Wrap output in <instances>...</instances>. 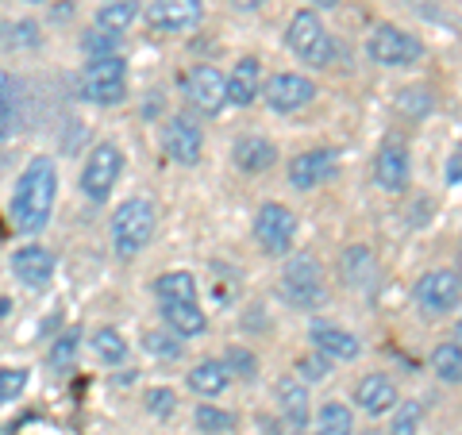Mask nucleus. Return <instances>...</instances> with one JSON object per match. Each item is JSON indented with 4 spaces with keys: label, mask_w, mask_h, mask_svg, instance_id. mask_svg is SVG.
Returning a JSON list of instances; mask_svg holds the SVG:
<instances>
[{
    "label": "nucleus",
    "mask_w": 462,
    "mask_h": 435,
    "mask_svg": "<svg viewBox=\"0 0 462 435\" xmlns=\"http://www.w3.org/2000/svg\"><path fill=\"white\" fill-rule=\"evenodd\" d=\"M355 401L366 416H385L389 409H397V385L385 378V374H370V378L358 382Z\"/></svg>",
    "instance_id": "obj_19"
},
{
    "label": "nucleus",
    "mask_w": 462,
    "mask_h": 435,
    "mask_svg": "<svg viewBox=\"0 0 462 435\" xmlns=\"http://www.w3.org/2000/svg\"><path fill=\"white\" fill-rule=\"evenodd\" d=\"M200 16H205V5H200V0H151V8H147V23L158 35L193 32L200 23Z\"/></svg>",
    "instance_id": "obj_10"
},
{
    "label": "nucleus",
    "mask_w": 462,
    "mask_h": 435,
    "mask_svg": "<svg viewBox=\"0 0 462 435\" xmlns=\"http://www.w3.org/2000/svg\"><path fill=\"white\" fill-rule=\"evenodd\" d=\"M12 273H16L20 285L42 289L54 278V255L47 246H20V251L12 255Z\"/></svg>",
    "instance_id": "obj_17"
},
{
    "label": "nucleus",
    "mask_w": 462,
    "mask_h": 435,
    "mask_svg": "<svg viewBox=\"0 0 462 435\" xmlns=\"http://www.w3.org/2000/svg\"><path fill=\"white\" fill-rule=\"evenodd\" d=\"M120 173H124L120 147H112V143H100V147H93V154L85 158L81 193L89 197V200H108V193L116 190V181H120Z\"/></svg>",
    "instance_id": "obj_7"
},
{
    "label": "nucleus",
    "mask_w": 462,
    "mask_h": 435,
    "mask_svg": "<svg viewBox=\"0 0 462 435\" xmlns=\"http://www.w3.org/2000/svg\"><path fill=\"white\" fill-rule=\"evenodd\" d=\"M54 193H58V170L47 154L32 158L23 166V173L16 178V193H12V227L23 231V236H35V231L47 227L51 208H54Z\"/></svg>",
    "instance_id": "obj_1"
},
{
    "label": "nucleus",
    "mask_w": 462,
    "mask_h": 435,
    "mask_svg": "<svg viewBox=\"0 0 462 435\" xmlns=\"http://www.w3.org/2000/svg\"><path fill=\"white\" fill-rule=\"evenodd\" d=\"M258 93H263V66H258V58H239L227 78V100L247 108L258 100Z\"/></svg>",
    "instance_id": "obj_18"
},
{
    "label": "nucleus",
    "mask_w": 462,
    "mask_h": 435,
    "mask_svg": "<svg viewBox=\"0 0 462 435\" xmlns=\"http://www.w3.org/2000/svg\"><path fill=\"white\" fill-rule=\"evenodd\" d=\"M312 5H320V8H336L339 0H312Z\"/></svg>",
    "instance_id": "obj_43"
},
{
    "label": "nucleus",
    "mask_w": 462,
    "mask_h": 435,
    "mask_svg": "<svg viewBox=\"0 0 462 435\" xmlns=\"http://www.w3.org/2000/svg\"><path fill=\"white\" fill-rule=\"evenodd\" d=\"M154 239V205L143 197H132L124 205H116L112 212V246L120 258H135L139 251H147V243Z\"/></svg>",
    "instance_id": "obj_2"
},
{
    "label": "nucleus",
    "mask_w": 462,
    "mask_h": 435,
    "mask_svg": "<svg viewBox=\"0 0 462 435\" xmlns=\"http://www.w3.org/2000/svg\"><path fill=\"white\" fill-rule=\"evenodd\" d=\"M162 147L178 166H197L200 151H205V135H200V127L189 116H173L162 127Z\"/></svg>",
    "instance_id": "obj_14"
},
{
    "label": "nucleus",
    "mask_w": 462,
    "mask_h": 435,
    "mask_svg": "<svg viewBox=\"0 0 462 435\" xmlns=\"http://www.w3.org/2000/svg\"><path fill=\"white\" fill-rule=\"evenodd\" d=\"M282 297L293 304V309H320V304L328 301L324 273H320V266H316L312 255H293V258L285 263Z\"/></svg>",
    "instance_id": "obj_5"
},
{
    "label": "nucleus",
    "mask_w": 462,
    "mask_h": 435,
    "mask_svg": "<svg viewBox=\"0 0 462 435\" xmlns=\"http://www.w3.org/2000/svg\"><path fill=\"white\" fill-rule=\"evenodd\" d=\"M173 409H178V397H173V389H166V385H154V389H147V412L151 416H173Z\"/></svg>",
    "instance_id": "obj_35"
},
{
    "label": "nucleus",
    "mask_w": 462,
    "mask_h": 435,
    "mask_svg": "<svg viewBox=\"0 0 462 435\" xmlns=\"http://www.w3.org/2000/svg\"><path fill=\"white\" fill-rule=\"evenodd\" d=\"M343 273L351 285H366L374 278V258L366 255V246H351V251L343 255Z\"/></svg>",
    "instance_id": "obj_29"
},
{
    "label": "nucleus",
    "mask_w": 462,
    "mask_h": 435,
    "mask_svg": "<svg viewBox=\"0 0 462 435\" xmlns=\"http://www.w3.org/2000/svg\"><path fill=\"white\" fill-rule=\"evenodd\" d=\"M254 239L273 258L289 255L293 251V239H297V216L285 205H278V200H270V205H263L254 216Z\"/></svg>",
    "instance_id": "obj_6"
},
{
    "label": "nucleus",
    "mask_w": 462,
    "mask_h": 435,
    "mask_svg": "<svg viewBox=\"0 0 462 435\" xmlns=\"http://www.w3.org/2000/svg\"><path fill=\"white\" fill-rule=\"evenodd\" d=\"M416 428H420V404H401L393 424H389V435H416Z\"/></svg>",
    "instance_id": "obj_36"
},
{
    "label": "nucleus",
    "mask_w": 462,
    "mask_h": 435,
    "mask_svg": "<svg viewBox=\"0 0 462 435\" xmlns=\"http://www.w3.org/2000/svg\"><path fill=\"white\" fill-rule=\"evenodd\" d=\"M193 420H197V431H205V435H224V431L236 428V416L216 409V404H200Z\"/></svg>",
    "instance_id": "obj_30"
},
{
    "label": "nucleus",
    "mask_w": 462,
    "mask_h": 435,
    "mask_svg": "<svg viewBox=\"0 0 462 435\" xmlns=\"http://www.w3.org/2000/svg\"><path fill=\"white\" fill-rule=\"evenodd\" d=\"M336 173V151H305L293 158V166H289V185L293 190H316V185H324V178Z\"/></svg>",
    "instance_id": "obj_16"
},
{
    "label": "nucleus",
    "mask_w": 462,
    "mask_h": 435,
    "mask_svg": "<svg viewBox=\"0 0 462 435\" xmlns=\"http://www.w3.org/2000/svg\"><path fill=\"white\" fill-rule=\"evenodd\" d=\"M231 158H236V166L239 170H247V173H263L273 166V158H278V151H273V143L263 139V135H243L236 143V151H231Z\"/></svg>",
    "instance_id": "obj_21"
},
{
    "label": "nucleus",
    "mask_w": 462,
    "mask_h": 435,
    "mask_svg": "<svg viewBox=\"0 0 462 435\" xmlns=\"http://www.w3.org/2000/svg\"><path fill=\"white\" fill-rule=\"evenodd\" d=\"M231 382V370H227V362H216V358H205V362H197V366L189 370V389L200 397H220L224 389Z\"/></svg>",
    "instance_id": "obj_23"
},
{
    "label": "nucleus",
    "mask_w": 462,
    "mask_h": 435,
    "mask_svg": "<svg viewBox=\"0 0 462 435\" xmlns=\"http://www.w3.org/2000/svg\"><path fill=\"white\" fill-rule=\"evenodd\" d=\"M116 32H105V27H89V32L81 35V47H85V54L89 58H108V54H116Z\"/></svg>",
    "instance_id": "obj_32"
},
{
    "label": "nucleus",
    "mask_w": 462,
    "mask_h": 435,
    "mask_svg": "<svg viewBox=\"0 0 462 435\" xmlns=\"http://www.w3.org/2000/svg\"><path fill=\"white\" fill-rule=\"evenodd\" d=\"M135 16H139V0H108V5L97 12V27L124 35L127 27L135 23Z\"/></svg>",
    "instance_id": "obj_24"
},
{
    "label": "nucleus",
    "mask_w": 462,
    "mask_h": 435,
    "mask_svg": "<svg viewBox=\"0 0 462 435\" xmlns=\"http://www.w3.org/2000/svg\"><path fill=\"white\" fill-rule=\"evenodd\" d=\"M455 273H458V278H462V266H458V270H455Z\"/></svg>",
    "instance_id": "obj_46"
},
{
    "label": "nucleus",
    "mask_w": 462,
    "mask_h": 435,
    "mask_svg": "<svg viewBox=\"0 0 462 435\" xmlns=\"http://www.w3.org/2000/svg\"><path fill=\"white\" fill-rule=\"evenodd\" d=\"M300 374H305L309 382H320V378H328V355H312V358H300Z\"/></svg>",
    "instance_id": "obj_39"
},
{
    "label": "nucleus",
    "mask_w": 462,
    "mask_h": 435,
    "mask_svg": "<svg viewBox=\"0 0 462 435\" xmlns=\"http://www.w3.org/2000/svg\"><path fill=\"white\" fill-rule=\"evenodd\" d=\"M316 100V81L305 74H273L266 85V105L273 112H300Z\"/></svg>",
    "instance_id": "obj_13"
},
{
    "label": "nucleus",
    "mask_w": 462,
    "mask_h": 435,
    "mask_svg": "<svg viewBox=\"0 0 462 435\" xmlns=\"http://www.w3.org/2000/svg\"><path fill=\"white\" fill-rule=\"evenodd\" d=\"M227 370H236L239 378H254V355L243 351V347H227Z\"/></svg>",
    "instance_id": "obj_38"
},
{
    "label": "nucleus",
    "mask_w": 462,
    "mask_h": 435,
    "mask_svg": "<svg viewBox=\"0 0 462 435\" xmlns=\"http://www.w3.org/2000/svg\"><path fill=\"white\" fill-rule=\"evenodd\" d=\"M27 5H42V0H27Z\"/></svg>",
    "instance_id": "obj_45"
},
{
    "label": "nucleus",
    "mask_w": 462,
    "mask_h": 435,
    "mask_svg": "<svg viewBox=\"0 0 462 435\" xmlns=\"http://www.w3.org/2000/svg\"><path fill=\"white\" fill-rule=\"evenodd\" d=\"M162 316H166V324L178 331V336H200V331L208 328L205 320V309H200L197 301H162Z\"/></svg>",
    "instance_id": "obj_22"
},
{
    "label": "nucleus",
    "mask_w": 462,
    "mask_h": 435,
    "mask_svg": "<svg viewBox=\"0 0 462 435\" xmlns=\"http://www.w3.org/2000/svg\"><path fill=\"white\" fill-rule=\"evenodd\" d=\"M181 93H185V100H189V108L216 116L227 105V78L216 66H193L189 74H185Z\"/></svg>",
    "instance_id": "obj_9"
},
{
    "label": "nucleus",
    "mask_w": 462,
    "mask_h": 435,
    "mask_svg": "<svg viewBox=\"0 0 462 435\" xmlns=\"http://www.w3.org/2000/svg\"><path fill=\"white\" fill-rule=\"evenodd\" d=\"M351 431H355L351 409L339 404V401H328L320 409V416H316V431L312 435H351Z\"/></svg>",
    "instance_id": "obj_26"
},
{
    "label": "nucleus",
    "mask_w": 462,
    "mask_h": 435,
    "mask_svg": "<svg viewBox=\"0 0 462 435\" xmlns=\"http://www.w3.org/2000/svg\"><path fill=\"white\" fill-rule=\"evenodd\" d=\"M273 435H309V389L285 378L278 382V420Z\"/></svg>",
    "instance_id": "obj_12"
},
{
    "label": "nucleus",
    "mask_w": 462,
    "mask_h": 435,
    "mask_svg": "<svg viewBox=\"0 0 462 435\" xmlns=\"http://www.w3.org/2000/svg\"><path fill=\"white\" fill-rule=\"evenodd\" d=\"M397 112L409 116V120H420V116L431 112V97L424 89H401L397 93Z\"/></svg>",
    "instance_id": "obj_33"
},
{
    "label": "nucleus",
    "mask_w": 462,
    "mask_h": 435,
    "mask_svg": "<svg viewBox=\"0 0 462 435\" xmlns=\"http://www.w3.org/2000/svg\"><path fill=\"white\" fill-rule=\"evenodd\" d=\"M458 301H462V278L455 270H431L416 282V304H420L424 312L443 316V312L458 309Z\"/></svg>",
    "instance_id": "obj_11"
},
{
    "label": "nucleus",
    "mask_w": 462,
    "mask_h": 435,
    "mask_svg": "<svg viewBox=\"0 0 462 435\" xmlns=\"http://www.w3.org/2000/svg\"><path fill=\"white\" fill-rule=\"evenodd\" d=\"M431 370H436L439 382L458 385L462 382V343H439L431 351Z\"/></svg>",
    "instance_id": "obj_25"
},
{
    "label": "nucleus",
    "mask_w": 462,
    "mask_h": 435,
    "mask_svg": "<svg viewBox=\"0 0 462 435\" xmlns=\"http://www.w3.org/2000/svg\"><path fill=\"white\" fill-rule=\"evenodd\" d=\"M231 5H236L239 12H254V8H263L266 0H231Z\"/></svg>",
    "instance_id": "obj_41"
},
{
    "label": "nucleus",
    "mask_w": 462,
    "mask_h": 435,
    "mask_svg": "<svg viewBox=\"0 0 462 435\" xmlns=\"http://www.w3.org/2000/svg\"><path fill=\"white\" fill-rule=\"evenodd\" d=\"M81 97L89 105H120L127 97V62L120 54H108V58H93L81 74Z\"/></svg>",
    "instance_id": "obj_4"
},
{
    "label": "nucleus",
    "mask_w": 462,
    "mask_h": 435,
    "mask_svg": "<svg viewBox=\"0 0 462 435\" xmlns=\"http://www.w3.org/2000/svg\"><path fill=\"white\" fill-rule=\"evenodd\" d=\"M285 42H289V51H293L300 62H309L316 69H324V66L336 62V39H331V32L320 23L316 12H297V16L289 20Z\"/></svg>",
    "instance_id": "obj_3"
},
{
    "label": "nucleus",
    "mask_w": 462,
    "mask_h": 435,
    "mask_svg": "<svg viewBox=\"0 0 462 435\" xmlns=\"http://www.w3.org/2000/svg\"><path fill=\"white\" fill-rule=\"evenodd\" d=\"M74 362H78V331H66V336H58L51 347V370L66 374Z\"/></svg>",
    "instance_id": "obj_31"
},
{
    "label": "nucleus",
    "mask_w": 462,
    "mask_h": 435,
    "mask_svg": "<svg viewBox=\"0 0 462 435\" xmlns=\"http://www.w3.org/2000/svg\"><path fill=\"white\" fill-rule=\"evenodd\" d=\"M27 389V370L23 366H0V404L16 401Z\"/></svg>",
    "instance_id": "obj_34"
},
{
    "label": "nucleus",
    "mask_w": 462,
    "mask_h": 435,
    "mask_svg": "<svg viewBox=\"0 0 462 435\" xmlns=\"http://www.w3.org/2000/svg\"><path fill=\"white\" fill-rule=\"evenodd\" d=\"M16 32H20V42H35V23H20Z\"/></svg>",
    "instance_id": "obj_42"
},
{
    "label": "nucleus",
    "mask_w": 462,
    "mask_h": 435,
    "mask_svg": "<svg viewBox=\"0 0 462 435\" xmlns=\"http://www.w3.org/2000/svg\"><path fill=\"white\" fill-rule=\"evenodd\" d=\"M158 301H197V278L189 270H170L158 278Z\"/></svg>",
    "instance_id": "obj_27"
},
{
    "label": "nucleus",
    "mask_w": 462,
    "mask_h": 435,
    "mask_svg": "<svg viewBox=\"0 0 462 435\" xmlns=\"http://www.w3.org/2000/svg\"><path fill=\"white\" fill-rule=\"evenodd\" d=\"M312 343H316V351L328 355V358H343V362H351L363 355V343H358L351 331H343L336 324H316L312 328Z\"/></svg>",
    "instance_id": "obj_20"
},
{
    "label": "nucleus",
    "mask_w": 462,
    "mask_h": 435,
    "mask_svg": "<svg viewBox=\"0 0 462 435\" xmlns=\"http://www.w3.org/2000/svg\"><path fill=\"white\" fill-rule=\"evenodd\" d=\"M93 351L100 362H108V366H120V362L127 358V343L116 328H97L93 331Z\"/></svg>",
    "instance_id": "obj_28"
},
{
    "label": "nucleus",
    "mask_w": 462,
    "mask_h": 435,
    "mask_svg": "<svg viewBox=\"0 0 462 435\" xmlns=\"http://www.w3.org/2000/svg\"><path fill=\"white\" fill-rule=\"evenodd\" d=\"M366 54H370L378 66H412L416 58L424 54V47H420V39H412L409 32H401V27L382 23L378 32L370 35Z\"/></svg>",
    "instance_id": "obj_8"
},
{
    "label": "nucleus",
    "mask_w": 462,
    "mask_h": 435,
    "mask_svg": "<svg viewBox=\"0 0 462 435\" xmlns=\"http://www.w3.org/2000/svg\"><path fill=\"white\" fill-rule=\"evenodd\" d=\"M443 178H447V185H458V181H462V143L455 147V154L447 158V170H443Z\"/></svg>",
    "instance_id": "obj_40"
},
{
    "label": "nucleus",
    "mask_w": 462,
    "mask_h": 435,
    "mask_svg": "<svg viewBox=\"0 0 462 435\" xmlns=\"http://www.w3.org/2000/svg\"><path fill=\"white\" fill-rule=\"evenodd\" d=\"M143 343H147V351L154 355V358H181V343H173L170 336H166V331H147V339H143Z\"/></svg>",
    "instance_id": "obj_37"
},
{
    "label": "nucleus",
    "mask_w": 462,
    "mask_h": 435,
    "mask_svg": "<svg viewBox=\"0 0 462 435\" xmlns=\"http://www.w3.org/2000/svg\"><path fill=\"white\" fill-rule=\"evenodd\" d=\"M455 339H458V343H462V320H458V331H455Z\"/></svg>",
    "instance_id": "obj_44"
},
{
    "label": "nucleus",
    "mask_w": 462,
    "mask_h": 435,
    "mask_svg": "<svg viewBox=\"0 0 462 435\" xmlns=\"http://www.w3.org/2000/svg\"><path fill=\"white\" fill-rule=\"evenodd\" d=\"M374 181L385 193H404L409 185V151H404L401 139H385L378 158H374Z\"/></svg>",
    "instance_id": "obj_15"
}]
</instances>
